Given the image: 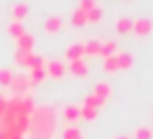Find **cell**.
I'll return each mask as SVG.
<instances>
[{
  "mask_svg": "<svg viewBox=\"0 0 153 139\" xmlns=\"http://www.w3.org/2000/svg\"><path fill=\"white\" fill-rule=\"evenodd\" d=\"M87 21H91V23H99L103 19V8L101 6H95V8H91L89 12H87Z\"/></svg>",
  "mask_w": 153,
  "mask_h": 139,
  "instance_id": "603a6c76",
  "label": "cell"
},
{
  "mask_svg": "<svg viewBox=\"0 0 153 139\" xmlns=\"http://www.w3.org/2000/svg\"><path fill=\"white\" fill-rule=\"evenodd\" d=\"M116 50H118V43H116L114 39H105V41H101V50H99V54H103L105 58L112 56Z\"/></svg>",
  "mask_w": 153,
  "mask_h": 139,
  "instance_id": "8fae6325",
  "label": "cell"
},
{
  "mask_svg": "<svg viewBox=\"0 0 153 139\" xmlns=\"http://www.w3.org/2000/svg\"><path fill=\"white\" fill-rule=\"evenodd\" d=\"M18 41V49L19 50H25V52H31L35 46V37L31 33H23L19 39H16Z\"/></svg>",
  "mask_w": 153,
  "mask_h": 139,
  "instance_id": "30bf717a",
  "label": "cell"
},
{
  "mask_svg": "<svg viewBox=\"0 0 153 139\" xmlns=\"http://www.w3.org/2000/svg\"><path fill=\"white\" fill-rule=\"evenodd\" d=\"M29 132L33 139H51L56 132V110L51 104L35 106L29 118Z\"/></svg>",
  "mask_w": 153,
  "mask_h": 139,
  "instance_id": "6da1fadb",
  "label": "cell"
},
{
  "mask_svg": "<svg viewBox=\"0 0 153 139\" xmlns=\"http://www.w3.org/2000/svg\"><path fill=\"white\" fill-rule=\"evenodd\" d=\"M62 139H82V132L78 126H68L62 129Z\"/></svg>",
  "mask_w": 153,
  "mask_h": 139,
  "instance_id": "44dd1931",
  "label": "cell"
},
{
  "mask_svg": "<svg viewBox=\"0 0 153 139\" xmlns=\"http://www.w3.org/2000/svg\"><path fill=\"white\" fill-rule=\"evenodd\" d=\"M29 139H33V137H29Z\"/></svg>",
  "mask_w": 153,
  "mask_h": 139,
  "instance_id": "4dcf8cb0",
  "label": "cell"
},
{
  "mask_svg": "<svg viewBox=\"0 0 153 139\" xmlns=\"http://www.w3.org/2000/svg\"><path fill=\"white\" fill-rule=\"evenodd\" d=\"M12 77H14L12 70H8V68H0V85H2V87H10Z\"/></svg>",
  "mask_w": 153,
  "mask_h": 139,
  "instance_id": "484cf974",
  "label": "cell"
},
{
  "mask_svg": "<svg viewBox=\"0 0 153 139\" xmlns=\"http://www.w3.org/2000/svg\"><path fill=\"white\" fill-rule=\"evenodd\" d=\"M10 14H12V18H14V21H22V19L27 18V6L23 2H18V4L12 6Z\"/></svg>",
  "mask_w": 153,
  "mask_h": 139,
  "instance_id": "4fadbf2b",
  "label": "cell"
},
{
  "mask_svg": "<svg viewBox=\"0 0 153 139\" xmlns=\"http://www.w3.org/2000/svg\"><path fill=\"white\" fill-rule=\"evenodd\" d=\"M83 54H85L83 43H72V45H68V49H66V58L68 60H79Z\"/></svg>",
  "mask_w": 153,
  "mask_h": 139,
  "instance_id": "9c48e42d",
  "label": "cell"
},
{
  "mask_svg": "<svg viewBox=\"0 0 153 139\" xmlns=\"http://www.w3.org/2000/svg\"><path fill=\"white\" fill-rule=\"evenodd\" d=\"M45 71H47V75L52 79H60V77H64V74H66V64L64 62H60V60H49V64L45 66Z\"/></svg>",
  "mask_w": 153,
  "mask_h": 139,
  "instance_id": "3957f363",
  "label": "cell"
},
{
  "mask_svg": "<svg viewBox=\"0 0 153 139\" xmlns=\"http://www.w3.org/2000/svg\"><path fill=\"white\" fill-rule=\"evenodd\" d=\"M29 87H31L29 75L23 74V71H19V74H14V77H12V83H10L12 95H18V97H22V95L27 93V89H29Z\"/></svg>",
  "mask_w": 153,
  "mask_h": 139,
  "instance_id": "7a4b0ae2",
  "label": "cell"
},
{
  "mask_svg": "<svg viewBox=\"0 0 153 139\" xmlns=\"http://www.w3.org/2000/svg\"><path fill=\"white\" fill-rule=\"evenodd\" d=\"M6 104H8V99L4 97L2 93H0V118H2V114H4V110H6Z\"/></svg>",
  "mask_w": 153,
  "mask_h": 139,
  "instance_id": "f1b7e54d",
  "label": "cell"
},
{
  "mask_svg": "<svg viewBox=\"0 0 153 139\" xmlns=\"http://www.w3.org/2000/svg\"><path fill=\"white\" fill-rule=\"evenodd\" d=\"M151 137H153V132L147 126H142V128L134 129V139H151Z\"/></svg>",
  "mask_w": 153,
  "mask_h": 139,
  "instance_id": "d4e9b609",
  "label": "cell"
},
{
  "mask_svg": "<svg viewBox=\"0 0 153 139\" xmlns=\"http://www.w3.org/2000/svg\"><path fill=\"white\" fill-rule=\"evenodd\" d=\"M8 33H10L14 39H19L23 33H25V29H23L22 21H14V19H12V21L8 23Z\"/></svg>",
  "mask_w": 153,
  "mask_h": 139,
  "instance_id": "d6986e66",
  "label": "cell"
},
{
  "mask_svg": "<svg viewBox=\"0 0 153 139\" xmlns=\"http://www.w3.org/2000/svg\"><path fill=\"white\" fill-rule=\"evenodd\" d=\"M83 50H85V54H89V56H97L99 50H101V41H99V39H89L87 43H83Z\"/></svg>",
  "mask_w": 153,
  "mask_h": 139,
  "instance_id": "e0dca14e",
  "label": "cell"
},
{
  "mask_svg": "<svg viewBox=\"0 0 153 139\" xmlns=\"http://www.w3.org/2000/svg\"><path fill=\"white\" fill-rule=\"evenodd\" d=\"M114 139H130V137H128V135H116Z\"/></svg>",
  "mask_w": 153,
  "mask_h": 139,
  "instance_id": "f546056e",
  "label": "cell"
},
{
  "mask_svg": "<svg viewBox=\"0 0 153 139\" xmlns=\"http://www.w3.org/2000/svg\"><path fill=\"white\" fill-rule=\"evenodd\" d=\"M33 56H35L33 52H25V50L16 49V52H14V62L19 66V68H29V64H31V60H33Z\"/></svg>",
  "mask_w": 153,
  "mask_h": 139,
  "instance_id": "ba28073f",
  "label": "cell"
},
{
  "mask_svg": "<svg viewBox=\"0 0 153 139\" xmlns=\"http://www.w3.org/2000/svg\"><path fill=\"white\" fill-rule=\"evenodd\" d=\"M97 108H91V106L87 104H82L79 106V118H83V120H95L97 118Z\"/></svg>",
  "mask_w": 153,
  "mask_h": 139,
  "instance_id": "ffe728a7",
  "label": "cell"
},
{
  "mask_svg": "<svg viewBox=\"0 0 153 139\" xmlns=\"http://www.w3.org/2000/svg\"><path fill=\"white\" fill-rule=\"evenodd\" d=\"M29 81H31V87L33 85H39V83H43L45 81V77H47V71H45V68L43 70H29Z\"/></svg>",
  "mask_w": 153,
  "mask_h": 139,
  "instance_id": "ac0fdd59",
  "label": "cell"
},
{
  "mask_svg": "<svg viewBox=\"0 0 153 139\" xmlns=\"http://www.w3.org/2000/svg\"><path fill=\"white\" fill-rule=\"evenodd\" d=\"M43 29H45L47 33H51V35L62 31L64 29V19H62V15H58V14L49 15V18L45 19V23H43Z\"/></svg>",
  "mask_w": 153,
  "mask_h": 139,
  "instance_id": "277c9868",
  "label": "cell"
},
{
  "mask_svg": "<svg viewBox=\"0 0 153 139\" xmlns=\"http://www.w3.org/2000/svg\"><path fill=\"white\" fill-rule=\"evenodd\" d=\"M62 116L66 122H78L79 120V106L78 104H66L62 110Z\"/></svg>",
  "mask_w": 153,
  "mask_h": 139,
  "instance_id": "7c38bea8",
  "label": "cell"
},
{
  "mask_svg": "<svg viewBox=\"0 0 153 139\" xmlns=\"http://www.w3.org/2000/svg\"><path fill=\"white\" fill-rule=\"evenodd\" d=\"M68 71H70L72 75H76V77H85L89 68H87V64L79 58V60H70V64H68Z\"/></svg>",
  "mask_w": 153,
  "mask_h": 139,
  "instance_id": "8992f818",
  "label": "cell"
},
{
  "mask_svg": "<svg viewBox=\"0 0 153 139\" xmlns=\"http://www.w3.org/2000/svg\"><path fill=\"white\" fill-rule=\"evenodd\" d=\"M151 31H153V21L149 18L134 19V29H132V33H136L138 37H146V35H149Z\"/></svg>",
  "mask_w": 153,
  "mask_h": 139,
  "instance_id": "5b68a950",
  "label": "cell"
},
{
  "mask_svg": "<svg viewBox=\"0 0 153 139\" xmlns=\"http://www.w3.org/2000/svg\"><path fill=\"white\" fill-rule=\"evenodd\" d=\"M105 99H101V97H97V95H93V93H87L85 97H83V104H87V106H91V108H103L105 106Z\"/></svg>",
  "mask_w": 153,
  "mask_h": 139,
  "instance_id": "2e32d148",
  "label": "cell"
},
{
  "mask_svg": "<svg viewBox=\"0 0 153 139\" xmlns=\"http://www.w3.org/2000/svg\"><path fill=\"white\" fill-rule=\"evenodd\" d=\"M70 21L74 23V25H85L87 23V15H85V12H82V10H74L72 12V15H70Z\"/></svg>",
  "mask_w": 153,
  "mask_h": 139,
  "instance_id": "7402d4cb",
  "label": "cell"
},
{
  "mask_svg": "<svg viewBox=\"0 0 153 139\" xmlns=\"http://www.w3.org/2000/svg\"><path fill=\"white\" fill-rule=\"evenodd\" d=\"M114 29H116V33H120V35L132 33V29H134V19H132V18H126V15H122V18L116 19Z\"/></svg>",
  "mask_w": 153,
  "mask_h": 139,
  "instance_id": "52a82bcc",
  "label": "cell"
},
{
  "mask_svg": "<svg viewBox=\"0 0 153 139\" xmlns=\"http://www.w3.org/2000/svg\"><path fill=\"white\" fill-rule=\"evenodd\" d=\"M97 6V0H79V6H78V10H82V12H89L91 8H95Z\"/></svg>",
  "mask_w": 153,
  "mask_h": 139,
  "instance_id": "83f0119b",
  "label": "cell"
},
{
  "mask_svg": "<svg viewBox=\"0 0 153 139\" xmlns=\"http://www.w3.org/2000/svg\"><path fill=\"white\" fill-rule=\"evenodd\" d=\"M43 68H45V58H43V56H39V54H35L27 70H43Z\"/></svg>",
  "mask_w": 153,
  "mask_h": 139,
  "instance_id": "4316f807",
  "label": "cell"
},
{
  "mask_svg": "<svg viewBox=\"0 0 153 139\" xmlns=\"http://www.w3.org/2000/svg\"><path fill=\"white\" fill-rule=\"evenodd\" d=\"M103 70L105 71H116V70H118V60H116V54L105 58V60H103Z\"/></svg>",
  "mask_w": 153,
  "mask_h": 139,
  "instance_id": "cb8c5ba5",
  "label": "cell"
},
{
  "mask_svg": "<svg viewBox=\"0 0 153 139\" xmlns=\"http://www.w3.org/2000/svg\"><path fill=\"white\" fill-rule=\"evenodd\" d=\"M116 60H118V70H128L134 66V56H132L130 52H126V50H122V52L116 54Z\"/></svg>",
  "mask_w": 153,
  "mask_h": 139,
  "instance_id": "5bb4252c",
  "label": "cell"
},
{
  "mask_svg": "<svg viewBox=\"0 0 153 139\" xmlns=\"http://www.w3.org/2000/svg\"><path fill=\"white\" fill-rule=\"evenodd\" d=\"M111 91L112 89H111V85H108L107 81H99V83H95V87H93V91H91V93L107 101V99L111 97Z\"/></svg>",
  "mask_w": 153,
  "mask_h": 139,
  "instance_id": "9a60e30c",
  "label": "cell"
}]
</instances>
